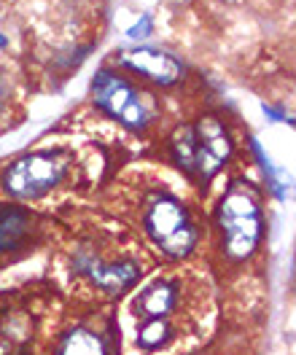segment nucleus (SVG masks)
Segmentation results:
<instances>
[{
	"label": "nucleus",
	"instance_id": "1",
	"mask_svg": "<svg viewBox=\"0 0 296 355\" xmlns=\"http://www.w3.org/2000/svg\"><path fill=\"white\" fill-rule=\"evenodd\" d=\"M137 223L146 240L159 250L162 256L183 261L194 253L202 237V226L191 213L189 202L167 189H146L137 200Z\"/></svg>",
	"mask_w": 296,
	"mask_h": 355
},
{
	"label": "nucleus",
	"instance_id": "2",
	"mask_svg": "<svg viewBox=\"0 0 296 355\" xmlns=\"http://www.w3.org/2000/svg\"><path fill=\"white\" fill-rule=\"evenodd\" d=\"M216 226L221 259L227 264H245L264 240V207L259 191L245 180H234L216 205Z\"/></svg>",
	"mask_w": 296,
	"mask_h": 355
},
{
	"label": "nucleus",
	"instance_id": "3",
	"mask_svg": "<svg viewBox=\"0 0 296 355\" xmlns=\"http://www.w3.org/2000/svg\"><path fill=\"white\" fill-rule=\"evenodd\" d=\"M170 154L189 180L210 183L234 156V140L218 116L205 113L194 124H181L173 132Z\"/></svg>",
	"mask_w": 296,
	"mask_h": 355
},
{
	"label": "nucleus",
	"instance_id": "4",
	"mask_svg": "<svg viewBox=\"0 0 296 355\" xmlns=\"http://www.w3.org/2000/svg\"><path fill=\"white\" fill-rule=\"evenodd\" d=\"M70 151H30L0 170V194L14 202H41L73 180Z\"/></svg>",
	"mask_w": 296,
	"mask_h": 355
},
{
	"label": "nucleus",
	"instance_id": "5",
	"mask_svg": "<svg viewBox=\"0 0 296 355\" xmlns=\"http://www.w3.org/2000/svg\"><path fill=\"white\" fill-rule=\"evenodd\" d=\"M92 103L97 111L108 113L130 132H146L157 119L146 92L111 67H100L92 78Z\"/></svg>",
	"mask_w": 296,
	"mask_h": 355
},
{
	"label": "nucleus",
	"instance_id": "6",
	"mask_svg": "<svg viewBox=\"0 0 296 355\" xmlns=\"http://www.w3.org/2000/svg\"><path fill=\"white\" fill-rule=\"evenodd\" d=\"M73 275L84 277L94 291L105 296H124L143 280V266L135 256H105L100 245L84 243L70 256Z\"/></svg>",
	"mask_w": 296,
	"mask_h": 355
},
{
	"label": "nucleus",
	"instance_id": "7",
	"mask_svg": "<svg viewBox=\"0 0 296 355\" xmlns=\"http://www.w3.org/2000/svg\"><path fill=\"white\" fill-rule=\"evenodd\" d=\"M116 62L124 67V70H130V73H135L140 78H146V81H151V84L164 89L181 84L183 76H186V67H183V62L178 57H173L164 49H154V46L124 49L116 57Z\"/></svg>",
	"mask_w": 296,
	"mask_h": 355
},
{
	"label": "nucleus",
	"instance_id": "8",
	"mask_svg": "<svg viewBox=\"0 0 296 355\" xmlns=\"http://www.w3.org/2000/svg\"><path fill=\"white\" fill-rule=\"evenodd\" d=\"M35 218L17 207V205H8V207H0V256L6 253H14L17 248H22L30 234H33V226Z\"/></svg>",
	"mask_w": 296,
	"mask_h": 355
},
{
	"label": "nucleus",
	"instance_id": "9",
	"mask_svg": "<svg viewBox=\"0 0 296 355\" xmlns=\"http://www.w3.org/2000/svg\"><path fill=\"white\" fill-rule=\"evenodd\" d=\"M108 339L97 329L89 326H76L62 334V339L57 342L54 355H108Z\"/></svg>",
	"mask_w": 296,
	"mask_h": 355
},
{
	"label": "nucleus",
	"instance_id": "10",
	"mask_svg": "<svg viewBox=\"0 0 296 355\" xmlns=\"http://www.w3.org/2000/svg\"><path fill=\"white\" fill-rule=\"evenodd\" d=\"M151 33V17L146 14L143 19H140V24H135L132 30H130V38H143V35H148Z\"/></svg>",
	"mask_w": 296,
	"mask_h": 355
},
{
	"label": "nucleus",
	"instance_id": "11",
	"mask_svg": "<svg viewBox=\"0 0 296 355\" xmlns=\"http://www.w3.org/2000/svg\"><path fill=\"white\" fill-rule=\"evenodd\" d=\"M6 44H8V38H6V35H0V49H3Z\"/></svg>",
	"mask_w": 296,
	"mask_h": 355
}]
</instances>
